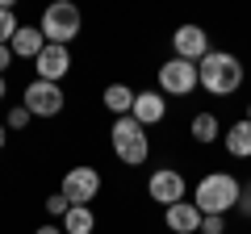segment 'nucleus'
Masks as SVG:
<instances>
[{"label": "nucleus", "mask_w": 251, "mask_h": 234, "mask_svg": "<svg viewBox=\"0 0 251 234\" xmlns=\"http://www.w3.org/2000/svg\"><path fill=\"white\" fill-rule=\"evenodd\" d=\"M243 59L230 50H209L197 63V88H205L209 96H234L243 88Z\"/></svg>", "instance_id": "1"}, {"label": "nucleus", "mask_w": 251, "mask_h": 234, "mask_svg": "<svg viewBox=\"0 0 251 234\" xmlns=\"http://www.w3.org/2000/svg\"><path fill=\"white\" fill-rule=\"evenodd\" d=\"M243 184L234 180L230 171H205L193 188V205L201 209V217H226L234 205H239Z\"/></svg>", "instance_id": "2"}, {"label": "nucleus", "mask_w": 251, "mask_h": 234, "mask_svg": "<svg viewBox=\"0 0 251 234\" xmlns=\"http://www.w3.org/2000/svg\"><path fill=\"white\" fill-rule=\"evenodd\" d=\"M109 146H113V155L126 163V167H143L147 155H151V134L138 126L134 117H113V126H109Z\"/></svg>", "instance_id": "3"}, {"label": "nucleus", "mask_w": 251, "mask_h": 234, "mask_svg": "<svg viewBox=\"0 0 251 234\" xmlns=\"http://www.w3.org/2000/svg\"><path fill=\"white\" fill-rule=\"evenodd\" d=\"M38 29H42V38L50 46H72L80 38V29H84V17H80V9H75L72 0H54V4L42 9Z\"/></svg>", "instance_id": "4"}, {"label": "nucleus", "mask_w": 251, "mask_h": 234, "mask_svg": "<svg viewBox=\"0 0 251 234\" xmlns=\"http://www.w3.org/2000/svg\"><path fill=\"white\" fill-rule=\"evenodd\" d=\"M100 188H105V180H100L97 167H67L63 171V184H59L67 205H92L100 197Z\"/></svg>", "instance_id": "5"}, {"label": "nucleus", "mask_w": 251, "mask_h": 234, "mask_svg": "<svg viewBox=\"0 0 251 234\" xmlns=\"http://www.w3.org/2000/svg\"><path fill=\"white\" fill-rule=\"evenodd\" d=\"M21 105L29 117H59L67 96H63V84H46V80H29L21 92Z\"/></svg>", "instance_id": "6"}, {"label": "nucleus", "mask_w": 251, "mask_h": 234, "mask_svg": "<svg viewBox=\"0 0 251 234\" xmlns=\"http://www.w3.org/2000/svg\"><path fill=\"white\" fill-rule=\"evenodd\" d=\"M197 92V63L168 59L159 63V96H193Z\"/></svg>", "instance_id": "7"}, {"label": "nucleus", "mask_w": 251, "mask_h": 234, "mask_svg": "<svg viewBox=\"0 0 251 234\" xmlns=\"http://www.w3.org/2000/svg\"><path fill=\"white\" fill-rule=\"evenodd\" d=\"M184 192H188V180L176 167H155L151 176H147V197H151L155 205H163V209H172L176 201H184Z\"/></svg>", "instance_id": "8"}, {"label": "nucleus", "mask_w": 251, "mask_h": 234, "mask_svg": "<svg viewBox=\"0 0 251 234\" xmlns=\"http://www.w3.org/2000/svg\"><path fill=\"white\" fill-rule=\"evenodd\" d=\"M214 50L209 46V34L201 25H180L172 34V59H184V63H201L205 54Z\"/></svg>", "instance_id": "9"}, {"label": "nucleus", "mask_w": 251, "mask_h": 234, "mask_svg": "<svg viewBox=\"0 0 251 234\" xmlns=\"http://www.w3.org/2000/svg\"><path fill=\"white\" fill-rule=\"evenodd\" d=\"M34 80H46V84H63L67 71H72V46H42V54L34 59Z\"/></svg>", "instance_id": "10"}, {"label": "nucleus", "mask_w": 251, "mask_h": 234, "mask_svg": "<svg viewBox=\"0 0 251 234\" xmlns=\"http://www.w3.org/2000/svg\"><path fill=\"white\" fill-rule=\"evenodd\" d=\"M130 117H134L143 130H151V126H159L163 117H168V100L159 96V88H147V92H138V96H134Z\"/></svg>", "instance_id": "11"}, {"label": "nucleus", "mask_w": 251, "mask_h": 234, "mask_svg": "<svg viewBox=\"0 0 251 234\" xmlns=\"http://www.w3.org/2000/svg\"><path fill=\"white\" fill-rule=\"evenodd\" d=\"M163 226L172 234H197L201 230V209L193 201H176L172 209H163Z\"/></svg>", "instance_id": "12"}, {"label": "nucleus", "mask_w": 251, "mask_h": 234, "mask_svg": "<svg viewBox=\"0 0 251 234\" xmlns=\"http://www.w3.org/2000/svg\"><path fill=\"white\" fill-rule=\"evenodd\" d=\"M42 46H46L42 29H38V25H21L17 34H13L9 50H13V59H29V63H34L38 54H42Z\"/></svg>", "instance_id": "13"}, {"label": "nucleus", "mask_w": 251, "mask_h": 234, "mask_svg": "<svg viewBox=\"0 0 251 234\" xmlns=\"http://www.w3.org/2000/svg\"><path fill=\"white\" fill-rule=\"evenodd\" d=\"M226 155L230 159H251V121L247 117H239L234 126H226Z\"/></svg>", "instance_id": "14"}, {"label": "nucleus", "mask_w": 251, "mask_h": 234, "mask_svg": "<svg viewBox=\"0 0 251 234\" xmlns=\"http://www.w3.org/2000/svg\"><path fill=\"white\" fill-rule=\"evenodd\" d=\"M188 134H193V142H201V146H209V142H218L222 138V121H218V113H193V121H188Z\"/></svg>", "instance_id": "15"}, {"label": "nucleus", "mask_w": 251, "mask_h": 234, "mask_svg": "<svg viewBox=\"0 0 251 234\" xmlns=\"http://www.w3.org/2000/svg\"><path fill=\"white\" fill-rule=\"evenodd\" d=\"M134 96L138 92L130 88V84H109L105 92H100V100H105V109L113 117H130V109H134Z\"/></svg>", "instance_id": "16"}, {"label": "nucleus", "mask_w": 251, "mask_h": 234, "mask_svg": "<svg viewBox=\"0 0 251 234\" xmlns=\"http://www.w3.org/2000/svg\"><path fill=\"white\" fill-rule=\"evenodd\" d=\"M59 226L63 234H97V213H92V205H72Z\"/></svg>", "instance_id": "17"}, {"label": "nucleus", "mask_w": 251, "mask_h": 234, "mask_svg": "<svg viewBox=\"0 0 251 234\" xmlns=\"http://www.w3.org/2000/svg\"><path fill=\"white\" fill-rule=\"evenodd\" d=\"M17 29H21V21L13 13V0H0V46H9Z\"/></svg>", "instance_id": "18"}, {"label": "nucleus", "mask_w": 251, "mask_h": 234, "mask_svg": "<svg viewBox=\"0 0 251 234\" xmlns=\"http://www.w3.org/2000/svg\"><path fill=\"white\" fill-rule=\"evenodd\" d=\"M29 121H34V117L25 113V105H13V109H9V117H4V130H9V134H17V130H25Z\"/></svg>", "instance_id": "19"}, {"label": "nucleus", "mask_w": 251, "mask_h": 234, "mask_svg": "<svg viewBox=\"0 0 251 234\" xmlns=\"http://www.w3.org/2000/svg\"><path fill=\"white\" fill-rule=\"evenodd\" d=\"M67 209H72V205L63 201V192H54V197H46V213H50V217H59V222H63V217H67Z\"/></svg>", "instance_id": "20"}, {"label": "nucleus", "mask_w": 251, "mask_h": 234, "mask_svg": "<svg viewBox=\"0 0 251 234\" xmlns=\"http://www.w3.org/2000/svg\"><path fill=\"white\" fill-rule=\"evenodd\" d=\"M197 234H226V217H201Z\"/></svg>", "instance_id": "21"}, {"label": "nucleus", "mask_w": 251, "mask_h": 234, "mask_svg": "<svg viewBox=\"0 0 251 234\" xmlns=\"http://www.w3.org/2000/svg\"><path fill=\"white\" fill-rule=\"evenodd\" d=\"M234 213H243V217H251V184L239 192V205H234Z\"/></svg>", "instance_id": "22"}, {"label": "nucleus", "mask_w": 251, "mask_h": 234, "mask_svg": "<svg viewBox=\"0 0 251 234\" xmlns=\"http://www.w3.org/2000/svg\"><path fill=\"white\" fill-rule=\"evenodd\" d=\"M9 63H13V50H9V46H0V75L9 71Z\"/></svg>", "instance_id": "23"}, {"label": "nucleus", "mask_w": 251, "mask_h": 234, "mask_svg": "<svg viewBox=\"0 0 251 234\" xmlns=\"http://www.w3.org/2000/svg\"><path fill=\"white\" fill-rule=\"evenodd\" d=\"M34 234H63V226H54V222H46V226H38Z\"/></svg>", "instance_id": "24"}, {"label": "nucleus", "mask_w": 251, "mask_h": 234, "mask_svg": "<svg viewBox=\"0 0 251 234\" xmlns=\"http://www.w3.org/2000/svg\"><path fill=\"white\" fill-rule=\"evenodd\" d=\"M9 146V130H4V121H0V151Z\"/></svg>", "instance_id": "25"}, {"label": "nucleus", "mask_w": 251, "mask_h": 234, "mask_svg": "<svg viewBox=\"0 0 251 234\" xmlns=\"http://www.w3.org/2000/svg\"><path fill=\"white\" fill-rule=\"evenodd\" d=\"M9 96V80H4V75H0V100Z\"/></svg>", "instance_id": "26"}, {"label": "nucleus", "mask_w": 251, "mask_h": 234, "mask_svg": "<svg viewBox=\"0 0 251 234\" xmlns=\"http://www.w3.org/2000/svg\"><path fill=\"white\" fill-rule=\"evenodd\" d=\"M247 121H251V100H247Z\"/></svg>", "instance_id": "27"}]
</instances>
